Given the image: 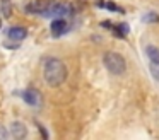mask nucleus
I'll return each mask as SVG.
<instances>
[{
    "label": "nucleus",
    "instance_id": "nucleus-1",
    "mask_svg": "<svg viewBox=\"0 0 159 140\" xmlns=\"http://www.w3.org/2000/svg\"><path fill=\"white\" fill-rule=\"evenodd\" d=\"M43 77L45 82L52 87L63 84V80L67 79V67L62 60L58 58H48L45 61V67H43Z\"/></svg>",
    "mask_w": 159,
    "mask_h": 140
},
{
    "label": "nucleus",
    "instance_id": "nucleus-2",
    "mask_svg": "<svg viewBox=\"0 0 159 140\" xmlns=\"http://www.w3.org/2000/svg\"><path fill=\"white\" fill-rule=\"evenodd\" d=\"M103 63L108 68V72H111L113 75H121L127 68L125 63V58L120 53H115V51H106L103 56Z\"/></svg>",
    "mask_w": 159,
    "mask_h": 140
},
{
    "label": "nucleus",
    "instance_id": "nucleus-3",
    "mask_svg": "<svg viewBox=\"0 0 159 140\" xmlns=\"http://www.w3.org/2000/svg\"><path fill=\"white\" fill-rule=\"evenodd\" d=\"M70 14V7L67 5V3H52L50 5V9L46 10L43 16H46V17H67Z\"/></svg>",
    "mask_w": 159,
    "mask_h": 140
},
{
    "label": "nucleus",
    "instance_id": "nucleus-4",
    "mask_svg": "<svg viewBox=\"0 0 159 140\" xmlns=\"http://www.w3.org/2000/svg\"><path fill=\"white\" fill-rule=\"evenodd\" d=\"M22 99L31 106H39L41 104V92L34 87H29L22 92Z\"/></svg>",
    "mask_w": 159,
    "mask_h": 140
},
{
    "label": "nucleus",
    "instance_id": "nucleus-5",
    "mask_svg": "<svg viewBox=\"0 0 159 140\" xmlns=\"http://www.w3.org/2000/svg\"><path fill=\"white\" fill-rule=\"evenodd\" d=\"M50 5H52V2H50V0H34V2H31L28 5V10H29V12L45 14L46 10L50 9Z\"/></svg>",
    "mask_w": 159,
    "mask_h": 140
},
{
    "label": "nucleus",
    "instance_id": "nucleus-6",
    "mask_svg": "<svg viewBox=\"0 0 159 140\" xmlns=\"http://www.w3.org/2000/svg\"><path fill=\"white\" fill-rule=\"evenodd\" d=\"M11 133L14 138H24L26 135H28V128H26V125L22 121H14L11 125Z\"/></svg>",
    "mask_w": 159,
    "mask_h": 140
},
{
    "label": "nucleus",
    "instance_id": "nucleus-7",
    "mask_svg": "<svg viewBox=\"0 0 159 140\" xmlns=\"http://www.w3.org/2000/svg\"><path fill=\"white\" fill-rule=\"evenodd\" d=\"M7 36L11 38V39L21 41V39H24V38L28 36V31H26V27L14 26V27H11V29H7Z\"/></svg>",
    "mask_w": 159,
    "mask_h": 140
},
{
    "label": "nucleus",
    "instance_id": "nucleus-8",
    "mask_svg": "<svg viewBox=\"0 0 159 140\" xmlns=\"http://www.w3.org/2000/svg\"><path fill=\"white\" fill-rule=\"evenodd\" d=\"M65 29H67L65 19H55L52 22V31H53V34H55V36H60L62 33H65Z\"/></svg>",
    "mask_w": 159,
    "mask_h": 140
},
{
    "label": "nucleus",
    "instance_id": "nucleus-9",
    "mask_svg": "<svg viewBox=\"0 0 159 140\" xmlns=\"http://www.w3.org/2000/svg\"><path fill=\"white\" fill-rule=\"evenodd\" d=\"M145 55H147V58L152 63H159V48L157 46H154V44L145 46Z\"/></svg>",
    "mask_w": 159,
    "mask_h": 140
},
{
    "label": "nucleus",
    "instance_id": "nucleus-10",
    "mask_svg": "<svg viewBox=\"0 0 159 140\" xmlns=\"http://www.w3.org/2000/svg\"><path fill=\"white\" fill-rule=\"evenodd\" d=\"M0 9H2L4 17H11V14H12V3H11V0H0Z\"/></svg>",
    "mask_w": 159,
    "mask_h": 140
},
{
    "label": "nucleus",
    "instance_id": "nucleus-11",
    "mask_svg": "<svg viewBox=\"0 0 159 140\" xmlns=\"http://www.w3.org/2000/svg\"><path fill=\"white\" fill-rule=\"evenodd\" d=\"M151 74H152V77L159 82V63H152L151 65Z\"/></svg>",
    "mask_w": 159,
    "mask_h": 140
},
{
    "label": "nucleus",
    "instance_id": "nucleus-12",
    "mask_svg": "<svg viewBox=\"0 0 159 140\" xmlns=\"http://www.w3.org/2000/svg\"><path fill=\"white\" fill-rule=\"evenodd\" d=\"M159 17L156 16V14H147V16H144V22H157Z\"/></svg>",
    "mask_w": 159,
    "mask_h": 140
},
{
    "label": "nucleus",
    "instance_id": "nucleus-13",
    "mask_svg": "<svg viewBox=\"0 0 159 140\" xmlns=\"http://www.w3.org/2000/svg\"><path fill=\"white\" fill-rule=\"evenodd\" d=\"M104 7H106V9H110V10H113V12H121V9L118 5H115L113 2H106V3H103Z\"/></svg>",
    "mask_w": 159,
    "mask_h": 140
},
{
    "label": "nucleus",
    "instance_id": "nucleus-14",
    "mask_svg": "<svg viewBox=\"0 0 159 140\" xmlns=\"http://www.w3.org/2000/svg\"><path fill=\"white\" fill-rule=\"evenodd\" d=\"M7 137H9V132L5 130L4 125H0V140H5Z\"/></svg>",
    "mask_w": 159,
    "mask_h": 140
},
{
    "label": "nucleus",
    "instance_id": "nucleus-15",
    "mask_svg": "<svg viewBox=\"0 0 159 140\" xmlns=\"http://www.w3.org/2000/svg\"><path fill=\"white\" fill-rule=\"evenodd\" d=\"M0 26H2V19H0Z\"/></svg>",
    "mask_w": 159,
    "mask_h": 140
}]
</instances>
